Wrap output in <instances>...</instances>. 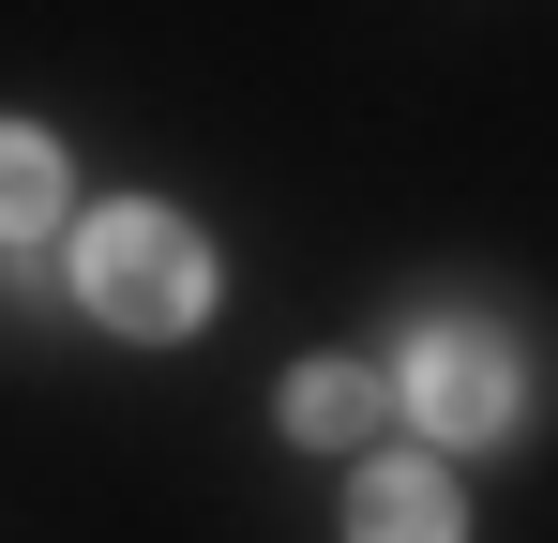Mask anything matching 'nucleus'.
Listing matches in <instances>:
<instances>
[{
    "label": "nucleus",
    "mask_w": 558,
    "mask_h": 543,
    "mask_svg": "<svg viewBox=\"0 0 558 543\" xmlns=\"http://www.w3.org/2000/svg\"><path fill=\"white\" fill-rule=\"evenodd\" d=\"M76 302H92L106 333H136V348H167L211 317V242H196L182 212H151V196H121L76 227Z\"/></svg>",
    "instance_id": "nucleus-1"
},
{
    "label": "nucleus",
    "mask_w": 558,
    "mask_h": 543,
    "mask_svg": "<svg viewBox=\"0 0 558 543\" xmlns=\"http://www.w3.org/2000/svg\"><path fill=\"white\" fill-rule=\"evenodd\" d=\"M513 393H529V377H513V348H498L483 317H423L408 362H392V408H408L423 438H498Z\"/></svg>",
    "instance_id": "nucleus-2"
},
{
    "label": "nucleus",
    "mask_w": 558,
    "mask_h": 543,
    "mask_svg": "<svg viewBox=\"0 0 558 543\" xmlns=\"http://www.w3.org/2000/svg\"><path fill=\"white\" fill-rule=\"evenodd\" d=\"M348 543H468V514H453V483L423 452H377L348 483Z\"/></svg>",
    "instance_id": "nucleus-3"
},
{
    "label": "nucleus",
    "mask_w": 558,
    "mask_h": 543,
    "mask_svg": "<svg viewBox=\"0 0 558 543\" xmlns=\"http://www.w3.org/2000/svg\"><path fill=\"white\" fill-rule=\"evenodd\" d=\"M272 408H287V438H317V452H332V438H363L377 408H392V377H377V362H302Z\"/></svg>",
    "instance_id": "nucleus-4"
},
{
    "label": "nucleus",
    "mask_w": 558,
    "mask_h": 543,
    "mask_svg": "<svg viewBox=\"0 0 558 543\" xmlns=\"http://www.w3.org/2000/svg\"><path fill=\"white\" fill-rule=\"evenodd\" d=\"M61 227V152L31 121H0V242H46Z\"/></svg>",
    "instance_id": "nucleus-5"
}]
</instances>
